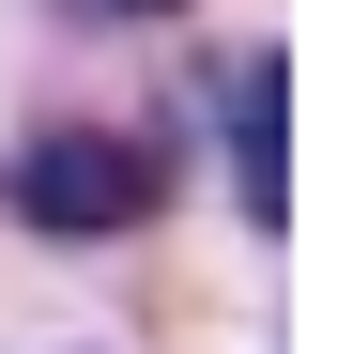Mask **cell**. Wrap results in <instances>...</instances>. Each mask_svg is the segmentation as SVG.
<instances>
[{
	"mask_svg": "<svg viewBox=\"0 0 338 354\" xmlns=\"http://www.w3.org/2000/svg\"><path fill=\"white\" fill-rule=\"evenodd\" d=\"M231 169H246V216L292 231V62H231Z\"/></svg>",
	"mask_w": 338,
	"mask_h": 354,
	"instance_id": "7a4b0ae2",
	"label": "cell"
},
{
	"mask_svg": "<svg viewBox=\"0 0 338 354\" xmlns=\"http://www.w3.org/2000/svg\"><path fill=\"white\" fill-rule=\"evenodd\" d=\"M92 16H154V0H92Z\"/></svg>",
	"mask_w": 338,
	"mask_h": 354,
	"instance_id": "3957f363",
	"label": "cell"
},
{
	"mask_svg": "<svg viewBox=\"0 0 338 354\" xmlns=\"http://www.w3.org/2000/svg\"><path fill=\"white\" fill-rule=\"evenodd\" d=\"M154 201H169V169L108 124H46L0 154V216L46 231V247H123V231H154Z\"/></svg>",
	"mask_w": 338,
	"mask_h": 354,
	"instance_id": "6da1fadb",
	"label": "cell"
}]
</instances>
